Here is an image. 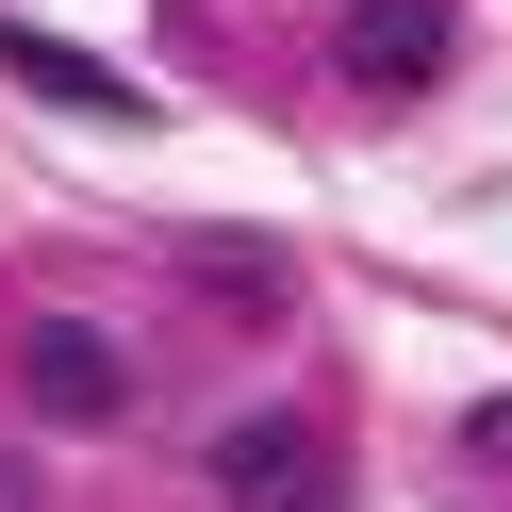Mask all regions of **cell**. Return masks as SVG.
<instances>
[{
    "instance_id": "1",
    "label": "cell",
    "mask_w": 512,
    "mask_h": 512,
    "mask_svg": "<svg viewBox=\"0 0 512 512\" xmlns=\"http://www.w3.org/2000/svg\"><path fill=\"white\" fill-rule=\"evenodd\" d=\"M17 413H34V430H116V413H133V364H116L83 314H34V331H17Z\"/></svg>"
},
{
    "instance_id": "2",
    "label": "cell",
    "mask_w": 512,
    "mask_h": 512,
    "mask_svg": "<svg viewBox=\"0 0 512 512\" xmlns=\"http://www.w3.org/2000/svg\"><path fill=\"white\" fill-rule=\"evenodd\" d=\"M215 496L232 512H331V446L281 430V413H248V430H215Z\"/></svg>"
},
{
    "instance_id": "3",
    "label": "cell",
    "mask_w": 512,
    "mask_h": 512,
    "mask_svg": "<svg viewBox=\"0 0 512 512\" xmlns=\"http://www.w3.org/2000/svg\"><path fill=\"white\" fill-rule=\"evenodd\" d=\"M331 67H347V83H380V100H397V83H430V67H446V0H347Z\"/></svg>"
},
{
    "instance_id": "4",
    "label": "cell",
    "mask_w": 512,
    "mask_h": 512,
    "mask_svg": "<svg viewBox=\"0 0 512 512\" xmlns=\"http://www.w3.org/2000/svg\"><path fill=\"white\" fill-rule=\"evenodd\" d=\"M0 67L34 83V100H67V116H133V83H116V67H83V50H50V34H17V17H0Z\"/></svg>"
},
{
    "instance_id": "5",
    "label": "cell",
    "mask_w": 512,
    "mask_h": 512,
    "mask_svg": "<svg viewBox=\"0 0 512 512\" xmlns=\"http://www.w3.org/2000/svg\"><path fill=\"white\" fill-rule=\"evenodd\" d=\"M199 281H215L232 314H265V298H281V265H265V248H199Z\"/></svg>"
}]
</instances>
